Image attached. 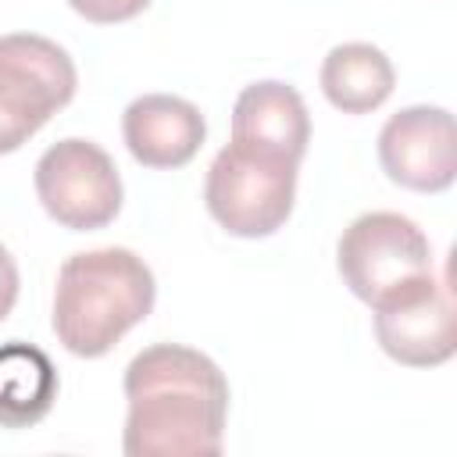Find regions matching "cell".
Listing matches in <instances>:
<instances>
[{
	"mask_svg": "<svg viewBox=\"0 0 457 457\" xmlns=\"http://www.w3.org/2000/svg\"><path fill=\"white\" fill-rule=\"evenodd\" d=\"M79 86L64 46L36 32L0 36V157L25 146Z\"/></svg>",
	"mask_w": 457,
	"mask_h": 457,
	"instance_id": "3",
	"label": "cell"
},
{
	"mask_svg": "<svg viewBox=\"0 0 457 457\" xmlns=\"http://www.w3.org/2000/svg\"><path fill=\"white\" fill-rule=\"evenodd\" d=\"M375 311V339L378 346L407 368H436L446 364L457 350V325H453V296L446 282L425 275L378 303Z\"/></svg>",
	"mask_w": 457,
	"mask_h": 457,
	"instance_id": "7",
	"label": "cell"
},
{
	"mask_svg": "<svg viewBox=\"0 0 457 457\" xmlns=\"http://www.w3.org/2000/svg\"><path fill=\"white\" fill-rule=\"evenodd\" d=\"M232 143L300 164L311 143V114L303 96L278 79L250 82L232 107Z\"/></svg>",
	"mask_w": 457,
	"mask_h": 457,
	"instance_id": "10",
	"label": "cell"
},
{
	"mask_svg": "<svg viewBox=\"0 0 457 457\" xmlns=\"http://www.w3.org/2000/svg\"><path fill=\"white\" fill-rule=\"evenodd\" d=\"M121 136L129 154L143 168L171 171L189 164L207 136V121L196 104L171 93H146L121 114Z\"/></svg>",
	"mask_w": 457,
	"mask_h": 457,
	"instance_id": "9",
	"label": "cell"
},
{
	"mask_svg": "<svg viewBox=\"0 0 457 457\" xmlns=\"http://www.w3.org/2000/svg\"><path fill=\"white\" fill-rule=\"evenodd\" d=\"M36 196L61 228L93 232L118 218L121 175L104 146L71 136L36 161Z\"/></svg>",
	"mask_w": 457,
	"mask_h": 457,
	"instance_id": "6",
	"label": "cell"
},
{
	"mask_svg": "<svg viewBox=\"0 0 457 457\" xmlns=\"http://www.w3.org/2000/svg\"><path fill=\"white\" fill-rule=\"evenodd\" d=\"M321 93L343 114H368L382 107L396 86L389 57L371 43H339L321 61Z\"/></svg>",
	"mask_w": 457,
	"mask_h": 457,
	"instance_id": "11",
	"label": "cell"
},
{
	"mask_svg": "<svg viewBox=\"0 0 457 457\" xmlns=\"http://www.w3.org/2000/svg\"><path fill=\"white\" fill-rule=\"evenodd\" d=\"M14 300H18V264L11 250L0 243V321L14 311Z\"/></svg>",
	"mask_w": 457,
	"mask_h": 457,
	"instance_id": "13",
	"label": "cell"
},
{
	"mask_svg": "<svg viewBox=\"0 0 457 457\" xmlns=\"http://www.w3.org/2000/svg\"><path fill=\"white\" fill-rule=\"evenodd\" d=\"M296 168L286 157L228 143L207 168L204 204L211 218L239 239H261L286 225L296 200Z\"/></svg>",
	"mask_w": 457,
	"mask_h": 457,
	"instance_id": "4",
	"label": "cell"
},
{
	"mask_svg": "<svg viewBox=\"0 0 457 457\" xmlns=\"http://www.w3.org/2000/svg\"><path fill=\"white\" fill-rule=\"evenodd\" d=\"M378 164L389 182L414 193H443L457 175V136L446 107H403L378 132Z\"/></svg>",
	"mask_w": 457,
	"mask_h": 457,
	"instance_id": "8",
	"label": "cell"
},
{
	"mask_svg": "<svg viewBox=\"0 0 457 457\" xmlns=\"http://www.w3.org/2000/svg\"><path fill=\"white\" fill-rule=\"evenodd\" d=\"M157 300L150 264L125 246L71 253L54 286V336L75 357H104Z\"/></svg>",
	"mask_w": 457,
	"mask_h": 457,
	"instance_id": "2",
	"label": "cell"
},
{
	"mask_svg": "<svg viewBox=\"0 0 457 457\" xmlns=\"http://www.w3.org/2000/svg\"><path fill=\"white\" fill-rule=\"evenodd\" d=\"M57 400L54 361L21 339L0 346V428L39 425Z\"/></svg>",
	"mask_w": 457,
	"mask_h": 457,
	"instance_id": "12",
	"label": "cell"
},
{
	"mask_svg": "<svg viewBox=\"0 0 457 457\" xmlns=\"http://www.w3.org/2000/svg\"><path fill=\"white\" fill-rule=\"evenodd\" d=\"M336 268L346 289L368 307L382 296L432 275V243L396 211H368L353 218L336 243Z\"/></svg>",
	"mask_w": 457,
	"mask_h": 457,
	"instance_id": "5",
	"label": "cell"
},
{
	"mask_svg": "<svg viewBox=\"0 0 457 457\" xmlns=\"http://www.w3.org/2000/svg\"><path fill=\"white\" fill-rule=\"evenodd\" d=\"M129 418L121 450L129 457H218L228 418L221 368L179 343L136 353L121 378Z\"/></svg>",
	"mask_w": 457,
	"mask_h": 457,
	"instance_id": "1",
	"label": "cell"
}]
</instances>
